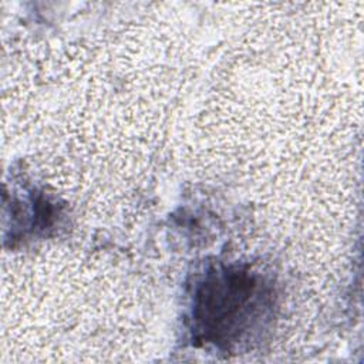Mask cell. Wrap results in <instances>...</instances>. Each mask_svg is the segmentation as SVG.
<instances>
[{
  "mask_svg": "<svg viewBox=\"0 0 364 364\" xmlns=\"http://www.w3.org/2000/svg\"><path fill=\"white\" fill-rule=\"evenodd\" d=\"M262 283L242 269H223L200 283L195 294L193 323L202 338L235 341L256 318Z\"/></svg>",
  "mask_w": 364,
  "mask_h": 364,
  "instance_id": "6da1fadb",
  "label": "cell"
}]
</instances>
